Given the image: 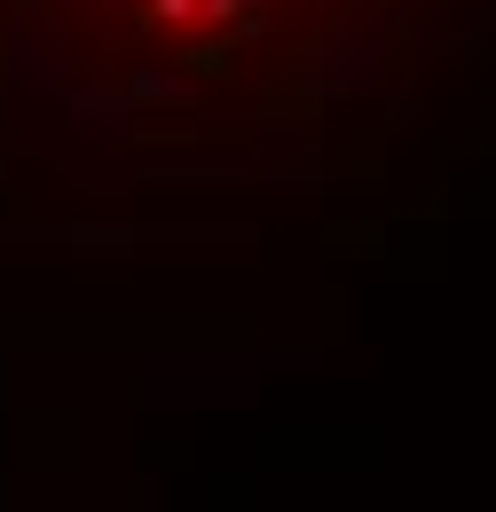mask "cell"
Listing matches in <instances>:
<instances>
[{"mask_svg":"<svg viewBox=\"0 0 496 512\" xmlns=\"http://www.w3.org/2000/svg\"><path fill=\"white\" fill-rule=\"evenodd\" d=\"M142 16H150L158 32H197V24H205V0H150Z\"/></svg>","mask_w":496,"mask_h":512,"instance_id":"obj_1","label":"cell"}]
</instances>
